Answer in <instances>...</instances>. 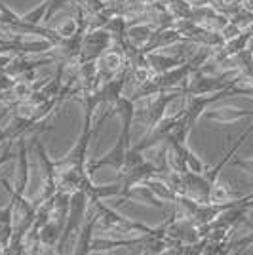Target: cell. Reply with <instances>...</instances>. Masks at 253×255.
<instances>
[{
  "instance_id": "cell-1",
  "label": "cell",
  "mask_w": 253,
  "mask_h": 255,
  "mask_svg": "<svg viewBox=\"0 0 253 255\" xmlns=\"http://www.w3.org/2000/svg\"><path fill=\"white\" fill-rule=\"evenodd\" d=\"M90 204L99 213L97 227L101 229V233L109 234L111 238H127V236H135V234L150 233L154 229V227H148V225L141 223V221L127 219V217L120 215L118 212H115L113 208L105 206L101 200H94V202Z\"/></svg>"
},
{
  "instance_id": "cell-2",
  "label": "cell",
  "mask_w": 253,
  "mask_h": 255,
  "mask_svg": "<svg viewBox=\"0 0 253 255\" xmlns=\"http://www.w3.org/2000/svg\"><path fill=\"white\" fill-rule=\"evenodd\" d=\"M90 198L84 191H74L71 194V202H69V213H67V219H65L63 234H61V240L55 248V254H65V248L69 244V240L73 236H78L82 225H84L86 217H88V210H90Z\"/></svg>"
},
{
  "instance_id": "cell-3",
  "label": "cell",
  "mask_w": 253,
  "mask_h": 255,
  "mask_svg": "<svg viewBox=\"0 0 253 255\" xmlns=\"http://www.w3.org/2000/svg\"><path fill=\"white\" fill-rule=\"evenodd\" d=\"M34 141V149H36V156H38V162H40V168H42V192L40 196L36 198V202H46V200H52L53 196L57 194V177H59V171H57V166H55V160L50 158L48 150L42 145V141H38V133L36 137L32 139Z\"/></svg>"
},
{
  "instance_id": "cell-4",
  "label": "cell",
  "mask_w": 253,
  "mask_h": 255,
  "mask_svg": "<svg viewBox=\"0 0 253 255\" xmlns=\"http://www.w3.org/2000/svg\"><path fill=\"white\" fill-rule=\"evenodd\" d=\"M113 44H115V40L105 27L88 31L84 34V40H82V52H80L78 61H97Z\"/></svg>"
},
{
  "instance_id": "cell-5",
  "label": "cell",
  "mask_w": 253,
  "mask_h": 255,
  "mask_svg": "<svg viewBox=\"0 0 253 255\" xmlns=\"http://www.w3.org/2000/svg\"><path fill=\"white\" fill-rule=\"evenodd\" d=\"M129 149H131V141H127L126 137L118 135V137H116L115 147L109 150L105 156L90 160V162H88V173H90V175H94L99 168H113L115 171L120 170V168H122V164H124V160H126V152Z\"/></svg>"
},
{
  "instance_id": "cell-6",
  "label": "cell",
  "mask_w": 253,
  "mask_h": 255,
  "mask_svg": "<svg viewBox=\"0 0 253 255\" xmlns=\"http://www.w3.org/2000/svg\"><path fill=\"white\" fill-rule=\"evenodd\" d=\"M116 115L122 122V128H120V133L122 137H126L127 141H131V126L133 122L137 120V101H133L129 96H120L118 101L115 103L113 111H111V117Z\"/></svg>"
},
{
  "instance_id": "cell-7",
  "label": "cell",
  "mask_w": 253,
  "mask_h": 255,
  "mask_svg": "<svg viewBox=\"0 0 253 255\" xmlns=\"http://www.w3.org/2000/svg\"><path fill=\"white\" fill-rule=\"evenodd\" d=\"M31 181V171H29V149L25 137L17 139V173H15V185L13 191L17 194H25Z\"/></svg>"
},
{
  "instance_id": "cell-8",
  "label": "cell",
  "mask_w": 253,
  "mask_h": 255,
  "mask_svg": "<svg viewBox=\"0 0 253 255\" xmlns=\"http://www.w3.org/2000/svg\"><path fill=\"white\" fill-rule=\"evenodd\" d=\"M97 219H99V213L92 206V213L88 210V217H86L84 225L80 229V233L76 236V246H74L73 254L76 255H88L92 254V240H94V231L97 227Z\"/></svg>"
},
{
  "instance_id": "cell-9",
  "label": "cell",
  "mask_w": 253,
  "mask_h": 255,
  "mask_svg": "<svg viewBox=\"0 0 253 255\" xmlns=\"http://www.w3.org/2000/svg\"><path fill=\"white\" fill-rule=\"evenodd\" d=\"M63 223H59L53 217H50L40 227V244H42L44 254H55V248H57L59 240H61V234H63Z\"/></svg>"
},
{
  "instance_id": "cell-10",
  "label": "cell",
  "mask_w": 253,
  "mask_h": 255,
  "mask_svg": "<svg viewBox=\"0 0 253 255\" xmlns=\"http://www.w3.org/2000/svg\"><path fill=\"white\" fill-rule=\"evenodd\" d=\"M154 31H156V27H152L150 23H131V25H127L126 38L133 44L135 48L143 50V48L152 40Z\"/></svg>"
},
{
  "instance_id": "cell-11",
  "label": "cell",
  "mask_w": 253,
  "mask_h": 255,
  "mask_svg": "<svg viewBox=\"0 0 253 255\" xmlns=\"http://www.w3.org/2000/svg\"><path fill=\"white\" fill-rule=\"evenodd\" d=\"M148 55V63H150V71L152 75H160L166 73L169 69L177 67V65L185 63V59L175 55V53H160V52H150Z\"/></svg>"
},
{
  "instance_id": "cell-12",
  "label": "cell",
  "mask_w": 253,
  "mask_h": 255,
  "mask_svg": "<svg viewBox=\"0 0 253 255\" xmlns=\"http://www.w3.org/2000/svg\"><path fill=\"white\" fill-rule=\"evenodd\" d=\"M166 8L175 19H190L192 4L189 0H166Z\"/></svg>"
},
{
  "instance_id": "cell-13",
  "label": "cell",
  "mask_w": 253,
  "mask_h": 255,
  "mask_svg": "<svg viewBox=\"0 0 253 255\" xmlns=\"http://www.w3.org/2000/svg\"><path fill=\"white\" fill-rule=\"evenodd\" d=\"M229 21L232 25H236L240 31H248V29H252L253 27V13L248 10H244L240 8L238 11H234L231 17H229Z\"/></svg>"
},
{
  "instance_id": "cell-14",
  "label": "cell",
  "mask_w": 253,
  "mask_h": 255,
  "mask_svg": "<svg viewBox=\"0 0 253 255\" xmlns=\"http://www.w3.org/2000/svg\"><path fill=\"white\" fill-rule=\"evenodd\" d=\"M250 246H253V231L252 233H248L244 238H240V240H236V242H229V252H244L246 248H250Z\"/></svg>"
},
{
  "instance_id": "cell-15",
  "label": "cell",
  "mask_w": 253,
  "mask_h": 255,
  "mask_svg": "<svg viewBox=\"0 0 253 255\" xmlns=\"http://www.w3.org/2000/svg\"><path fill=\"white\" fill-rule=\"evenodd\" d=\"M232 166H236V168H242V170H246L253 177V158H250V160L234 158V160H232Z\"/></svg>"
},
{
  "instance_id": "cell-16",
  "label": "cell",
  "mask_w": 253,
  "mask_h": 255,
  "mask_svg": "<svg viewBox=\"0 0 253 255\" xmlns=\"http://www.w3.org/2000/svg\"><path fill=\"white\" fill-rule=\"evenodd\" d=\"M242 8H244V10H248V11H252V13H253V0H244V2H242Z\"/></svg>"
},
{
  "instance_id": "cell-17",
  "label": "cell",
  "mask_w": 253,
  "mask_h": 255,
  "mask_svg": "<svg viewBox=\"0 0 253 255\" xmlns=\"http://www.w3.org/2000/svg\"><path fill=\"white\" fill-rule=\"evenodd\" d=\"M250 31H252V44H250V50H253V27L250 29Z\"/></svg>"
}]
</instances>
